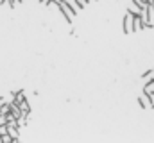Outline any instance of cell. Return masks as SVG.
<instances>
[{"instance_id":"obj_4","label":"cell","mask_w":154,"mask_h":143,"mask_svg":"<svg viewBox=\"0 0 154 143\" xmlns=\"http://www.w3.org/2000/svg\"><path fill=\"white\" fill-rule=\"evenodd\" d=\"M142 29H145V25L142 22V16H134V32L136 31H142Z\"/></svg>"},{"instance_id":"obj_3","label":"cell","mask_w":154,"mask_h":143,"mask_svg":"<svg viewBox=\"0 0 154 143\" xmlns=\"http://www.w3.org/2000/svg\"><path fill=\"white\" fill-rule=\"evenodd\" d=\"M129 11H131L134 16H140V14H142V11H143V7H142V5H138V4L133 0V4L129 5Z\"/></svg>"},{"instance_id":"obj_8","label":"cell","mask_w":154,"mask_h":143,"mask_svg":"<svg viewBox=\"0 0 154 143\" xmlns=\"http://www.w3.org/2000/svg\"><path fill=\"white\" fill-rule=\"evenodd\" d=\"M0 4H7L9 5V0H0Z\"/></svg>"},{"instance_id":"obj_6","label":"cell","mask_w":154,"mask_h":143,"mask_svg":"<svg viewBox=\"0 0 154 143\" xmlns=\"http://www.w3.org/2000/svg\"><path fill=\"white\" fill-rule=\"evenodd\" d=\"M20 107H22V114H29V113H31V106H29V102H27V100L20 102Z\"/></svg>"},{"instance_id":"obj_7","label":"cell","mask_w":154,"mask_h":143,"mask_svg":"<svg viewBox=\"0 0 154 143\" xmlns=\"http://www.w3.org/2000/svg\"><path fill=\"white\" fill-rule=\"evenodd\" d=\"M142 79H143L145 82H149V81H154V68H152V70H149V72H145Z\"/></svg>"},{"instance_id":"obj_5","label":"cell","mask_w":154,"mask_h":143,"mask_svg":"<svg viewBox=\"0 0 154 143\" xmlns=\"http://www.w3.org/2000/svg\"><path fill=\"white\" fill-rule=\"evenodd\" d=\"M143 93H147V95L154 93V81H149V82H145V86H143Z\"/></svg>"},{"instance_id":"obj_1","label":"cell","mask_w":154,"mask_h":143,"mask_svg":"<svg viewBox=\"0 0 154 143\" xmlns=\"http://www.w3.org/2000/svg\"><path fill=\"white\" fill-rule=\"evenodd\" d=\"M124 32L125 34H133L134 32V14L131 11H127V14L124 16Z\"/></svg>"},{"instance_id":"obj_2","label":"cell","mask_w":154,"mask_h":143,"mask_svg":"<svg viewBox=\"0 0 154 143\" xmlns=\"http://www.w3.org/2000/svg\"><path fill=\"white\" fill-rule=\"evenodd\" d=\"M138 102H140V106L143 107V109H152L151 100H149V95H147V93H143L142 97H138Z\"/></svg>"}]
</instances>
